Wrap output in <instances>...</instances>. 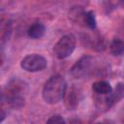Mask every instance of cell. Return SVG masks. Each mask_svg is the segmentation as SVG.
<instances>
[{
	"label": "cell",
	"instance_id": "1",
	"mask_svg": "<svg viewBox=\"0 0 124 124\" xmlns=\"http://www.w3.org/2000/svg\"><path fill=\"white\" fill-rule=\"evenodd\" d=\"M66 89L67 84L64 78L60 75H54L46 80L43 87V99L47 104H57L64 98Z\"/></svg>",
	"mask_w": 124,
	"mask_h": 124
},
{
	"label": "cell",
	"instance_id": "2",
	"mask_svg": "<svg viewBox=\"0 0 124 124\" xmlns=\"http://www.w3.org/2000/svg\"><path fill=\"white\" fill-rule=\"evenodd\" d=\"M76 37L73 34L62 36L55 44L53 52L58 59H65L70 56L76 47Z\"/></svg>",
	"mask_w": 124,
	"mask_h": 124
},
{
	"label": "cell",
	"instance_id": "3",
	"mask_svg": "<svg viewBox=\"0 0 124 124\" xmlns=\"http://www.w3.org/2000/svg\"><path fill=\"white\" fill-rule=\"evenodd\" d=\"M47 66V61L46 59L40 55V54H29L26 55L21 61H20V67L26 72L29 73H35V72H40L43 71L46 68Z\"/></svg>",
	"mask_w": 124,
	"mask_h": 124
},
{
	"label": "cell",
	"instance_id": "4",
	"mask_svg": "<svg viewBox=\"0 0 124 124\" xmlns=\"http://www.w3.org/2000/svg\"><path fill=\"white\" fill-rule=\"evenodd\" d=\"M93 57L90 55L82 56L80 59H78L74 66L71 68V75L75 78H81L84 76H86L91 70L92 64H93Z\"/></svg>",
	"mask_w": 124,
	"mask_h": 124
},
{
	"label": "cell",
	"instance_id": "5",
	"mask_svg": "<svg viewBox=\"0 0 124 124\" xmlns=\"http://www.w3.org/2000/svg\"><path fill=\"white\" fill-rule=\"evenodd\" d=\"M63 99L65 100V105L68 109H76L80 101V92L77 87L72 86L68 91L66 89Z\"/></svg>",
	"mask_w": 124,
	"mask_h": 124
},
{
	"label": "cell",
	"instance_id": "6",
	"mask_svg": "<svg viewBox=\"0 0 124 124\" xmlns=\"http://www.w3.org/2000/svg\"><path fill=\"white\" fill-rule=\"evenodd\" d=\"M45 31H46L45 25L40 21H36L29 26L27 30V34L32 39H40L44 36Z\"/></svg>",
	"mask_w": 124,
	"mask_h": 124
},
{
	"label": "cell",
	"instance_id": "7",
	"mask_svg": "<svg viewBox=\"0 0 124 124\" xmlns=\"http://www.w3.org/2000/svg\"><path fill=\"white\" fill-rule=\"evenodd\" d=\"M92 90L98 95H107L112 91V88L108 81L98 80L92 84Z\"/></svg>",
	"mask_w": 124,
	"mask_h": 124
},
{
	"label": "cell",
	"instance_id": "8",
	"mask_svg": "<svg viewBox=\"0 0 124 124\" xmlns=\"http://www.w3.org/2000/svg\"><path fill=\"white\" fill-rule=\"evenodd\" d=\"M84 15H85V11L82 9V7L79 6H76L73 7L70 12H69V17L75 21V22H82L84 23Z\"/></svg>",
	"mask_w": 124,
	"mask_h": 124
},
{
	"label": "cell",
	"instance_id": "9",
	"mask_svg": "<svg viewBox=\"0 0 124 124\" xmlns=\"http://www.w3.org/2000/svg\"><path fill=\"white\" fill-rule=\"evenodd\" d=\"M110 51L114 56H120L124 51V43L120 39H114L110 44Z\"/></svg>",
	"mask_w": 124,
	"mask_h": 124
},
{
	"label": "cell",
	"instance_id": "10",
	"mask_svg": "<svg viewBox=\"0 0 124 124\" xmlns=\"http://www.w3.org/2000/svg\"><path fill=\"white\" fill-rule=\"evenodd\" d=\"M84 23L87 27H89L90 29H95L96 28V17H95V14L93 11H88L85 12L84 15Z\"/></svg>",
	"mask_w": 124,
	"mask_h": 124
},
{
	"label": "cell",
	"instance_id": "11",
	"mask_svg": "<svg viewBox=\"0 0 124 124\" xmlns=\"http://www.w3.org/2000/svg\"><path fill=\"white\" fill-rule=\"evenodd\" d=\"M46 124H66V121L61 115L54 114L47 119Z\"/></svg>",
	"mask_w": 124,
	"mask_h": 124
},
{
	"label": "cell",
	"instance_id": "12",
	"mask_svg": "<svg viewBox=\"0 0 124 124\" xmlns=\"http://www.w3.org/2000/svg\"><path fill=\"white\" fill-rule=\"evenodd\" d=\"M5 118H6V111H5L3 108H0V123H1Z\"/></svg>",
	"mask_w": 124,
	"mask_h": 124
},
{
	"label": "cell",
	"instance_id": "13",
	"mask_svg": "<svg viewBox=\"0 0 124 124\" xmlns=\"http://www.w3.org/2000/svg\"><path fill=\"white\" fill-rule=\"evenodd\" d=\"M97 124H102V123H97Z\"/></svg>",
	"mask_w": 124,
	"mask_h": 124
},
{
	"label": "cell",
	"instance_id": "14",
	"mask_svg": "<svg viewBox=\"0 0 124 124\" xmlns=\"http://www.w3.org/2000/svg\"><path fill=\"white\" fill-rule=\"evenodd\" d=\"M108 124H110V123H108Z\"/></svg>",
	"mask_w": 124,
	"mask_h": 124
}]
</instances>
